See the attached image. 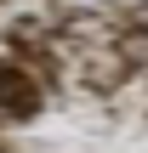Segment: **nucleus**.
Returning <instances> with one entry per match:
<instances>
[{
  "label": "nucleus",
  "mask_w": 148,
  "mask_h": 153,
  "mask_svg": "<svg viewBox=\"0 0 148 153\" xmlns=\"http://www.w3.org/2000/svg\"><path fill=\"white\" fill-rule=\"evenodd\" d=\"M29 108H34V85H29L23 74H0V114L23 119Z\"/></svg>",
  "instance_id": "f257e3e1"
}]
</instances>
